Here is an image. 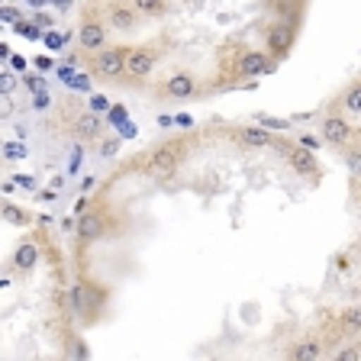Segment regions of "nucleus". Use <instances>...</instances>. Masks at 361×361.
Segmentation results:
<instances>
[{"label": "nucleus", "mask_w": 361, "mask_h": 361, "mask_svg": "<svg viewBox=\"0 0 361 361\" xmlns=\"http://www.w3.org/2000/svg\"><path fill=\"white\" fill-rule=\"evenodd\" d=\"M178 161H180L178 145L165 142V145H158V149L149 152V158H145V171H149L152 178H168V174H174Z\"/></svg>", "instance_id": "1"}, {"label": "nucleus", "mask_w": 361, "mask_h": 361, "mask_svg": "<svg viewBox=\"0 0 361 361\" xmlns=\"http://www.w3.org/2000/svg\"><path fill=\"white\" fill-rule=\"evenodd\" d=\"M126 55L129 49H116V45H106L97 52V61H94V71L106 81H116L120 75H126Z\"/></svg>", "instance_id": "2"}, {"label": "nucleus", "mask_w": 361, "mask_h": 361, "mask_svg": "<svg viewBox=\"0 0 361 361\" xmlns=\"http://www.w3.org/2000/svg\"><path fill=\"white\" fill-rule=\"evenodd\" d=\"M352 135H355V129L348 126L342 116H336V113L323 120V142H329V145H336V149H342V145L352 142Z\"/></svg>", "instance_id": "3"}, {"label": "nucleus", "mask_w": 361, "mask_h": 361, "mask_svg": "<svg viewBox=\"0 0 361 361\" xmlns=\"http://www.w3.org/2000/svg\"><path fill=\"white\" fill-rule=\"evenodd\" d=\"M71 133H75L81 142H94V139L104 135V123H100L97 113L84 110V113H78L75 120H71Z\"/></svg>", "instance_id": "4"}, {"label": "nucleus", "mask_w": 361, "mask_h": 361, "mask_svg": "<svg viewBox=\"0 0 361 361\" xmlns=\"http://www.w3.org/2000/svg\"><path fill=\"white\" fill-rule=\"evenodd\" d=\"M274 71V61H271V52H245L239 59V75L242 78H262Z\"/></svg>", "instance_id": "5"}, {"label": "nucleus", "mask_w": 361, "mask_h": 361, "mask_svg": "<svg viewBox=\"0 0 361 361\" xmlns=\"http://www.w3.org/2000/svg\"><path fill=\"white\" fill-rule=\"evenodd\" d=\"M152 68H155V52L152 49H129L126 55V75L129 78H149Z\"/></svg>", "instance_id": "6"}, {"label": "nucleus", "mask_w": 361, "mask_h": 361, "mask_svg": "<svg viewBox=\"0 0 361 361\" xmlns=\"http://www.w3.org/2000/svg\"><path fill=\"white\" fill-rule=\"evenodd\" d=\"M235 139H239L245 149H274V135H271V129H264V126H245V129H239L235 133Z\"/></svg>", "instance_id": "7"}, {"label": "nucleus", "mask_w": 361, "mask_h": 361, "mask_svg": "<svg viewBox=\"0 0 361 361\" xmlns=\"http://www.w3.org/2000/svg\"><path fill=\"white\" fill-rule=\"evenodd\" d=\"M293 45V26L290 23H274L268 32V52L271 55H287V49Z\"/></svg>", "instance_id": "8"}, {"label": "nucleus", "mask_w": 361, "mask_h": 361, "mask_svg": "<svg viewBox=\"0 0 361 361\" xmlns=\"http://www.w3.org/2000/svg\"><path fill=\"white\" fill-rule=\"evenodd\" d=\"M106 223L100 213H81V219H78V242H97L100 235H104Z\"/></svg>", "instance_id": "9"}, {"label": "nucleus", "mask_w": 361, "mask_h": 361, "mask_svg": "<svg viewBox=\"0 0 361 361\" xmlns=\"http://www.w3.org/2000/svg\"><path fill=\"white\" fill-rule=\"evenodd\" d=\"M287 161H290V168L297 174H303V178H313V174L319 171V165H316V155L310 149H300V145H293V149L287 152Z\"/></svg>", "instance_id": "10"}, {"label": "nucleus", "mask_w": 361, "mask_h": 361, "mask_svg": "<svg viewBox=\"0 0 361 361\" xmlns=\"http://www.w3.org/2000/svg\"><path fill=\"white\" fill-rule=\"evenodd\" d=\"M78 39H81L84 49H90V52H100V49H106V26L87 20L81 26V32H78Z\"/></svg>", "instance_id": "11"}, {"label": "nucleus", "mask_w": 361, "mask_h": 361, "mask_svg": "<svg viewBox=\"0 0 361 361\" xmlns=\"http://www.w3.org/2000/svg\"><path fill=\"white\" fill-rule=\"evenodd\" d=\"M194 90H197V81L194 75H188V71H178V75H171L165 81V94L168 97H194Z\"/></svg>", "instance_id": "12"}, {"label": "nucleus", "mask_w": 361, "mask_h": 361, "mask_svg": "<svg viewBox=\"0 0 361 361\" xmlns=\"http://www.w3.org/2000/svg\"><path fill=\"white\" fill-rule=\"evenodd\" d=\"M135 20H139V13H135V7H123V4H116V7H110V16H106V23H110L113 30H120V32L135 30Z\"/></svg>", "instance_id": "13"}, {"label": "nucleus", "mask_w": 361, "mask_h": 361, "mask_svg": "<svg viewBox=\"0 0 361 361\" xmlns=\"http://www.w3.org/2000/svg\"><path fill=\"white\" fill-rule=\"evenodd\" d=\"M36 262H39V248L32 245V242H23V245L13 252V268L16 271H32Z\"/></svg>", "instance_id": "14"}, {"label": "nucleus", "mask_w": 361, "mask_h": 361, "mask_svg": "<svg viewBox=\"0 0 361 361\" xmlns=\"http://www.w3.org/2000/svg\"><path fill=\"white\" fill-rule=\"evenodd\" d=\"M319 352H323V345L316 338H307L290 352V361H319Z\"/></svg>", "instance_id": "15"}, {"label": "nucleus", "mask_w": 361, "mask_h": 361, "mask_svg": "<svg viewBox=\"0 0 361 361\" xmlns=\"http://www.w3.org/2000/svg\"><path fill=\"white\" fill-rule=\"evenodd\" d=\"M4 223H10V226H26V223H32V213L30 210H20V207H16V203H4Z\"/></svg>", "instance_id": "16"}, {"label": "nucleus", "mask_w": 361, "mask_h": 361, "mask_svg": "<svg viewBox=\"0 0 361 361\" xmlns=\"http://www.w3.org/2000/svg\"><path fill=\"white\" fill-rule=\"evenodd\" d=\"M133 7H135V13H142V16H158L165 10V0H133Z\"/></svg>", "instance_id": "17"}, {"label": "nucleus", "mask_w": 361, "mask_h": 361, "mask_svg": "<svg viewBox=\"0 0 361 361\" xmlns=\"http://www.w3.org/2000/svg\"><path fill=\"white\" fill-rule=\"evenodd\" d=\"M342 106H345L348 113H361V84H352V87L345 90V97H342Z\"/></svg>", "instance_id": "18"}, {"label": "nucleus", "mask_w": 361, "mask_h": 361, "mask_svg": "<svg viewBox=\"0 0 361 361\" xmlns=\"http://www.w3.org/2000/svg\"><path fill=\"white\" fill-rule=\"evenodd\" d=\"M361 329V307H352L342 313V332H358Z\"/></svg>", "instance_id": "19"}, {"label": "nucleus", "mask_w": 361, "mask_h": 361, "mask_svg": "<svg viewBox=\"0 0 361 361\" xmlns=\"http://www.w3.org/2000/svg\"><path fill=\"white\" fill-rule=\"evenodd\" d=\"M30 155V149H26V142H4V158L7 161H20V158Z\"/></svg>", "instance_id": "20"}, {"label": "nucleus", "mask_w": 361, "mask_h": 361, "mask_svg": "<svg viewBox=\"0 0 361 361\" xmlns=\"http://www.w3.org/2000/svg\"><path fill=\"white\" fill-rule=\"evenodd\" d=\"M255 123L264 129H290L287 120H278V116H268V113H255Z\"/></svg>", "instance_id": "21"}, {"label": "nucleus", "mask_w": 361, "mask_h": 361, "mask_svg": "<svg viewBox=\"0 0 361 361\" xmlns=\"http://www.w3.org/2000/svg\"><path fill=\"white\" fill-rule=\"evenodd\" d=\"M13 87H16V75L13 71H0V94H13Z\"/></svg>", "instance_id": "22"}, {"label": "nucleus", "mask_w": 361, "mask_h": 361, "mask_svg": "<svg viewBox=\"0 0 361 361\" xmlns=\"http://www.w3.org/2000/svg\"><path fill=\"white\" fill-rule=\"evenodd\" d=\"M87 110L90 113H106V110H110V100H106L104 94H94V97H90V104H87Z\"/></svg>", "instance_id": "23"}, {"label": "nucleus", "mask_w": 361, "mask_h": 361, "mask_svg": "<svg viewBox=\"0 0 361 361\" xmlns=\"http://www.w3.org/2000/svg\"><path fill=\"white\" fill-rule=\"evenodd\" d=\"M345 165L352 168L355 174H361V149H352V152H345Z\"/></svg>", "instance_id": "24"}, {"label": "nucleus", "mask_w": 361, "mask_h": 361, "mask_svg": "<svg viewBox=\"0 0 361 361\" xmlns=\"http://www.w3.org/2000/svg\"><path fill=\"white\" fill-rule=\"evenodd\" d=\"M71 307H75L78 313L84 310V284H75V287H71Z\"/></svg>", "instance_id": "25"}, {"label": "nucleus", "mask_w": 361, "mask_h": 361, "mask_svg": "<svg viewBox=\"0 0 361 361\" xmlns=\"http://www.w3.org/2000/svg\"><path fill=\"white\" fill-rule=\"evenodd\" d=\"M16 188H23V190H36V178L32 174H16Z\"/></svg>", "instance_id": "26"}, {"label": "nucleus", "mask_w": 361, "mask_h": 361, "mask_svg": "<svg viewBox=\"0 0 361 361\" xmlns=\"http://www.w3.org/2000/svg\"><path fill=\"white\" fill-rule=\"evenodd\" d=\"M0 20L13 23V26H16V23H20V10H16V7H0Z\"/></svg>", "instance_id": "27"}, {"label": "nucleus", "mask_w": 361, "mask_h": 361, "mask_svg": "<svg viewBox=\"0 0 361 361\" xmlns=\"http://www.w3.org/2000/svg\"><path fill=\"white\" fill-rule=\"evenodd\" d=\"M26 87H30L32 94H42V90H45V78H39V75H30V78H26Z\"/></svg>", "instance_id": "28"}, {"label": "nucleus", "mask_w": 361, "mask_h": 361, "mask_svg": "<svg viewBox=\"0 0 361 361\" xmlns=\"http://www.w3.org/2000/svg\"><path fill=\"white\" fill-rule=\"evenodd\" d=\"M116 149H120V139H104V142H100V152H104L106 158L116 155Z\"/></svg>", "instance_id": "29"}, {"label": "nucleus", "mask_w": 361, "mask_h": 361, "mask_svg": "<svg viewBox=\"0 0 361 361\" xmlns=\"http://www.w3.org/2000/svg\"><path fill=\"white\" fill-rule=\"evenodd\" d=\"M336 361H361V352L358 348H342V352L336 355Z\"/></svg>", "instance_id": "30"}, {"label": "nucleus", "mask_w": 361, "mask_h": 361, "mask_svg": "<svg viewBox=\"0 0 361 361\" xmlns=\"http://www.w3.org/2000/svg\"><path fill=\"white\" fill-rule=\"evenodd\" d=\"M10 113H13V100L7 94H0V116H10Z\"/></svg>", "instance_id": "31"}, {"label": "nucleus", "mask_w": 361, "mask_h": 361, "mask_svg": "<svg viewBox=\"0 0 361 361\" xmlns=\"http://www.w3.org/2000/svg\"><path fill=\"white\" fill-rule=\"evenodd\" d=\"M316 145H319V139H316V135H300V149L316 152Z\"/></svg>", "instance_id": "32"}, {"label": "nucleus", "mask_w": 361, "mask_h": 361, "mask_svg": "<svg viewBox=\"0 0 361 361\" xmlns=\"http://www.w3.org/2000/svg\"><path fill=\"white\" fill-rule=\"evenodd\" d=\"M68 87H78V90H87L90 87V81H87V78H78V81H75V78H68Z\"/></svg>", "instance_id": "33"}, {"label": "nucleus", "mask_w": 361, "mask_h": 361, "mask_svg": "<svg viewBox=\"0 0 361 361\" xmlns=\"http://www.w3.org/2000/svg\"><path fill=\"white\" fill-rule=\"evenodd\" d=\"M49 104H52V97H49V94L42 90V94H36V104H32V106H36V110H45Z\"/></svg>", "instance_id": "34"}, {"label": "nucleus", "mask_w": 361, "mask_h": 361, "mask_svg": "<svg viewBox=\"0 0 361 361\" xmlns=\"http://www.w3.org/2000/svg\"><path fill=\"white\" fill-rule=\"evenodd\" d=\"M61 42H65V39H61V36H55V32H49V36H45V45H52V49H59Z\"/></svg>", "instance_id": "35"}, {"label": "nucleus", "mask_w": 361, "mask_h": 361, "mask_svg": "<svg viewBox=\"0 0 361 361\" xmlns=\"http://www.w3.org/2000/svg\"><path fill=\"white\" fill-rule=\"evenodd\" d=\"M10 61H13V68H16V71H26V59H23V55H13V59H10Z\"/></svg>", "instance_id": "36"}, {"label": "nucleus", "mask_w": 361, "mask_h": 361, "mask_svg": "<svg viewBox=\"0 0 361 361\" xmlns=\"http://www.w3.org/2000/svg\"><path fill=\"white\" fill-rule=\"evenodd\" d=\"M36 68L39 71H49V68H52V59H36Z\"/></svg>", "instance_id": "37"}, {"label": "nucleus", "mask_w": 361, "mask_h": 361, "mask_svg": "<svg viewBox=\"0 0 361 361\" xmlns=\"http://www.w3.org/2000/svg\"><path fill=\"white\" fill-rule=\"evenodd\" d=\"M123 135H126V139H133V135H135V126H133V123H126V126H123Z\"/></svg>", "instance_id": "38"}, {"label": "nucleus", "mask_w": 361, "mask_h": 361, "mask_svg": "<svg viewBox=\"0 0 361 361\" xmlns=\"http://www.w3.org/2000/svg\"><path fill=\"white\" fill-rule=\"evenodd\" d=\"M30 4H32V7H42V4H45V0H30Z\"/></svg>", "instance_id": "39"}]
</instances>
